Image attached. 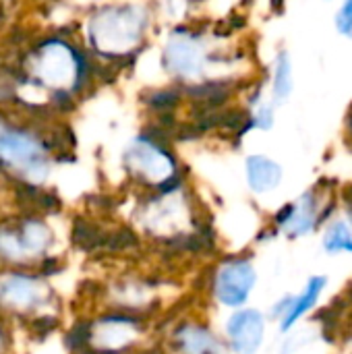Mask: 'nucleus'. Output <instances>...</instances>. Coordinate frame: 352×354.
<instances>
[{"label":"nucleus","mask_w":352,"mask_h":354,"mask_svg":"<svg viewBox=\"0 0 352 354\" xmlns=\"http://www.w3.org/2000/svg\"><path fill=\"white\" fill-rule=\"evenodd\" d=\"M66 354H156L162 353L156 340L151 317L100 309L75 322L64 334Z\"/></svg>","instance_id":"nucleus-1"},{"label":"nucleus","mask_w":352,"mask_h":354,"mask_svg":"<svg viewBox=\"0 0 352 354\" xmlns=\"http://www.w3.org/2000/svg\"><path fill=\"white\" fill-rule=\"evenodd\" d=\"M58 295L50 278L35 270L0 268V313L23 324L37 338L50 336L60 326Z\"/></svg>","instance_id":"nucleus-2"},{"label":"nucleus","mask_w":352,"mask_h":354,"mask_svg":"<svg viewBox=\"0 0 352 354\" xmlns=\"http://www.w3.org/2000/svg\"><path fill=\"white\" fill-rule=\"evenodd\" d=\"M54 249V228L37 212L0 222V268L35 270L50 278L62 270Z\"/></svg>","instance_id":"nucleus-3"},{"label":"nucleus","mask_w":352,"mask_h":354,"mask_svg":"<svg viewBox=\"0 0 352 354\" xmlns=\"http://www.w3.org/2000/svg\"><path fill=\"white\" fill-rule=\"evenodd\" d=\"M85 60L87 56L81 50L54 37L33 52L29 73L33 81L54 89L56 95L71 97V93L81 89L87 79L89 68Z\"/></svg>","instance_id":"nucleus-4"},{"label":"nucleus","mask_w":352,"mask_h":354,"mask_svg":"<svg viewBox=\"0 0 352 354\" xmlns=\"http://www.w3.org/2000/svg\"><path fill=\"white\" fill-rule=\"evenodd\" d=\"M0 168L27 187H41L52 170L50 149L29 131L0 124Z\"/></svg>","instance_id":"nucleus-5"},{"label":"nucleus","mask_w":352,"mask_h":354,"mask_svg":"<svg viewBox=\"0 0 352 354\" xmlns=\"http://www.w3.org/2000/svg\"><path fill=\"white\" fill-rule=\"evenodd\" d=\"M147 15L137 4H114L93 15L89 37L93 46L108 56H124L141 44L147 29Z\"/></svg>","instance_id":"nucleus-6"},{"label":"nucleus","mask_w":352,"mask_h":354,"mask_svg":"<svg viewBox=\"0 0 352 354\" xmlns=\"http://www.w3.org/2000/svg\"><path fill=\"white\" fill-rule=\"evenodd\" d=\"M124 168L135 183L143 185L151 193H162L183 185L174 156L160 141L147 135H139L127 145Z\"/></svg>","instance_id":"nucleus-7"},{"label":"nucleus","mask_w":352,"mask_h":354,"mask_svg":"<svg viewBox=\"0 0 352 354\" xmlns=\"http://www.w3.org/2000/svg\"><path fill=\"white\" fill-rule=\"evenodd\" d=\"M257 284V270L245 255H230L220 259L210 278L207 292L212 301L222 309H241L249 303Z\"/></svg>","instance_id":"nucleus-8"},{"label":"nucleus","mask_w":352,"mask_h":354,"mask_svg":"<svg viewBox=\"0 0 352 354\" xmlns=\"http://www.w3.org/2000/svg\"><path fill=\"white\" fill-rule=\"evenodd\" d=\"M160 346L166 354H230L222 334H218L212 324L197 317L172 322Z\"/></svg>","instance_id":"nucleus-9"},{"label":"nucleus","mask_w":352,"mask_h":354,"mask_svg":"<svg viewBox=\"0 0 352 354\" xmlns=\"http://www.w3.org/2000/svg\"><path fill=\"white\" fill-rule=\"evenodd\" d=\"M102 309H118L143 317H151L154 309L160 305V286L151 278L143 276H122L100 288Z\"/></svg>","instance_id":"nucleus-10"},{"label":"nucleus","mask_w":352,"mask_h":354,"mask_svg":"<svg viewBox=\"0 0 352 354\" xmlns=\"http://www.w3.org/2000/svg\"><path fill=\"white\" fill-rule=\"evenodd\" d=\"M268 317L253 307L232 309L222 326V338L230 354H257L263 346Z\"/></svg>","instance_id":"nucleus-11"},{"label":"nucleus","mask_w":352,"mask_h":354,"mask_svg":"<svg viewBox=\"0 0 352 354\" xmlns=\"http://www.w3.org/2000/svg\"><path fill=\"white\" fill-rule=\"evenodd\" d=\"M162 58L166 71L180 77L183 81L185 79L193 81L205 66V48L199 35L180 29V31H172L170 37L166 39Z\"/></svg>","instance_id":"nucleus-12"},{"label":"nucleus","mask_w":352,"mask_h":354,"mask_svg":"<svg viewBox=\"0 0 352 354\" xmlns=\"http://www.w3.org/2000/svg\"><path fill=\"white\" fill-rule=\"evenodd\" d=\"M317 199L313 193L303 195L297 203L284 205L274 218V224L293 239L309 234L317 226Z\"/></svg>","instance_id":"nucleus-13"},{"label":"nucleus","mask_w":352,"mask_h":354,"mask_svg":"<svg viewBox=\"0 0 352 354\" xmlns=\"http://www.w3.org/2000/svg\"><path fill=\"white\" fill-rule=\"evenodd\" d=\"M326 286H328V280L324 276L309 278V282L303 288V292L288 299V307H286L284 315L280 317V332H284V334L290 332L317 305V301H319V297H322Z\"/></svg>","instance_id":"nucleus-14"},{"label":"nucleus","mask_w":352,"mask_h":354,"mask_svg":"<svg viewBox=\"0 0 352 354\" xmlns=\"http://www.w3.org/2000/svg\"><path fill=\"white\" fill-rule=\"evenodd\" d=\"M245 172L249 189L257 195L274 191L282 180V168L266 156H249L245 162Z\"/></svg>","instance_id":"nucleus-15"},{"label":"nucleus","mask_w":352,"mask_h":354,"mask_svg":"<svg viewBox=\"0 0 352 354\" xmlns=\"http://www.w3.org/2000/svg\"><path fill=\"white\" fill-rule=\"evenodd\" d=\"M324 249L328 253H352V232L344 222H336L328 228Z\"/></svg>","instance_id":"nucleus-16"},{"label":"nucleus","mask_w":352,"mask_h":354,"mask_svg":"<svg viewBox=\"0 0 352 354\" xmlns=\"http://www.w3.org/2000/svg\"><path fill=\"white\" fill-rule=\"evenodd\" d=\"M293 89V68L286 52H280L276 58V73H274V93L278 100L288 97Z\"/></svg>","instance_id":"nucleus-17"},{"label":"nucleus","mask_w":352,"mask_h":354,"mask_svg":"<svg viewBox=\"0 0 352 354\" xmlns=\"http://www.w3.org/2000/svg\"><path fill=\"white\" fill-rule=\"evenodd\" d=\"M12 351V330L10 322L0 313V354H10Z\"/></svg>","instance_id":"nucleus-18"},{"label":"nucleus","mask_w":352,"mask_h":354,"mask_svg":"<svg viewBox=\"0 0 352 354\" xmlns=\"http://www.w3.org/2000/svg\"><path fill=\"white\" fill-rule=\"evenodd\" d=\"M336 25L342 33L352 35V0H346L344 8L338 12V19H336Z\"/></svg>","instance_id":"nucleus-19"},{"label":"nucleus","mask_w":352,"mask_h":354,"mask_svg":"<svg viewBox=\"0 0 352 354\" xmlns=\"http://www.w3.org/2000/svg\"><path fill=\"white\" fill-rule=\"evenodd\" d=\"M349 212H351V220H352V199H349Z\"/></svg>","instance_id":"nucleus-20"},{"label":"nucleus","mask_w":352,"mask_h":354,"mask_svg":"<svg viewBox=\"0 0 352 354\" xmlns=\"http://www.w3.org/2000/svg\"><path fill=\"white\" fill-rule=\"evenodd\" d=\"M156 354H166V353H164V351H162V353H156Z\"/></svg>","instance_id":"nucleus-21"}]
</instances>
